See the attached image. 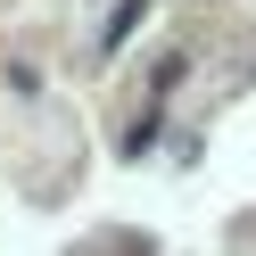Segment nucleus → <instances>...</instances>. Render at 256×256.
Here are the masks:
<instances>
[{"label": "nucleus", "instance_id": "nucleus-1", "mask_svg": "<svg viewBox=\"0 0 256 256\" xmlns=\"http://www.w3.org/2000/svg\"><path fill=\"white\" fill-rule=\"evenodd\" d=\"M140 8H149V0H124V8H116V25H108V50H116V42L132 34V25H140Z\"/></svg>", "mask_w": 256, "mask_h": 256}]
</instances>
